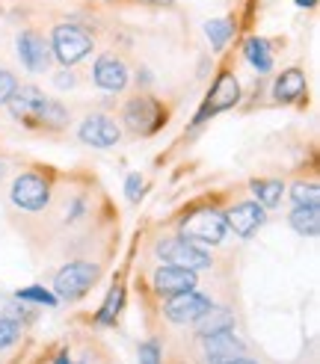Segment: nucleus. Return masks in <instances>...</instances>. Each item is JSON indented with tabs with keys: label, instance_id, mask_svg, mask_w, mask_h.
Here are the masks:
<instances>
[{
	"label": "nucleus",
	"instance_id": "nucleus-21",
	"mask_svg": "<svg viewBox=\"0 0 320 364\" xmlns=\"http://www.w3.org/2000/svg\"><path fill=\"white\" fill-rule=\"evenodd\" d=\"M36 124L48 127V131H63V127L68 124V110L60 104V101H45V107L39 110V119H36Z\"/></svg>",
	"mask_w": 320,
	"mask_h": 364
},
{
	"label": "nucleus",
	"instance_id": "nucleus-35",
	"mask_svg": "<svg viewBox=\"0 0 320 364\" xmlns=\"http://www.w3.org/2000/svg\"><path fill=\"white\" fill-rule=\"evenodd\" d=\"M57 364H71V361H68V355H60V358H57Z\"/></svg>",
	"mask_w": 320,
	"mask_h": 364
},
{
	"label": "nucleus",
	"instance_id": "nucleus-1",
	"mask_svg": "<svg viewBox=\"0 0 320 364\" xmlns=\"http://www.w3.org/2000/svg\"><path fill=\"white\" fill-rule=\"evenodd\" d=\"M92 48H95L92 36L78 24H57L50 33V53L63 65H75V63L86 60L89 53H92Z\"/></svg>",
	"mask_w": 320,
	"mask_h": 364
},
{
	"label": "nucleus",
	"instance_id": "nucleus-19",
	"mask_svg": "<svg viewBox=\"0 0 320 364\" xmlns=\"http://www.w3.org/2000/svg\"><path fill=\"white\" fill-rule=\"evenodd\" d=\"M270 42L267 39H249L243 45V57L249 60V65H252L258 75H267V71L273 68V53H270Z\"/></svg>",
	"mask_w": 320,
	"mask_h": 364
},
{
	"label": "nucleus",
	"instance_id": "nucleus-25",
	"mask_svg": "<svg viewBox=\"0 0 320 364\" xmlns=\"http://www.w3.org/2000/svg\"><path fill=\"white\" fill-rule=\"evenodd\" d=\"M18 338H21V323L0 317V350H9L12 343H18Z\"/></svg>",
	"mask_w": 320,
	"mask_h": 364
},
{
	"label": "nucleus",
	"instance_id": "nucleus-17",
	"mask_svg": "<svg viewBox=\"0 0 320 364\" xmlns=\"http://www.w3.org/2000/svg\"><path fill=\"white\" fill-rule=\"evenodd\" d=\"M273 95H276V101H282V104L299 101L302 95H306V75H302L299 68L282 71L279 80H276V86H273Z\"/></svg>",
	"mask_w": 320,
	"mask_h": 364
},
{
	"label": "nucleus",
	"instance_id": "nucleus-11",
	"mask_svg": "<svg viewBox=\"0 0 320 364\" xmlns=\"http://www.w3.org/2000/svg\"><path fill=\"white\" fill-rule=\"evenodd\" d=\"M267 223V210L258 202H240L231 210H225V225L238 234V237L249 240L252 234Z\"/></svg>",
	"mask_w": 320,
	"mask_h": 364
},
{
	"label": "nucleus",
	"instance_id": "nucleus-32",
	"mask_svg": "<svg viewBox=\"0 0 320 364\" xmlns=\"http://www.w3.org/2000/svg\"><path fill=\"white\" fill-rule=\"evenodd\" d=\"M225 364H258V361L249 358V355H238V358H231V361H225Z\"/></svg>",
	"mask_w": 320,
	"mask_h": 364
},
{
	"label": "nucleus",
	"instance_id": "nucleus-18",
	"mask_svg": "<svg viewBox=\"0 0 320 364\" xmlns=\"http://www.w3.org/2000/svg\"><path fill=\"white\" fill-rule=\"evenodd\" d=\"M288 220H291V228L299 234V237H317V231H320V208L317 205H297Z\"/></svg>",
	"mask_w": 320,
	"mask_h": 364
},
{
	"label": "nucleus",
	"instance_id": "nucleus-23",
	"mask_svg": "<svg viewBox=\"0 0 320 364\" xmlns=\"http://www.w3.org/2000/svg\"><path fill=\"white\" fill-rule=\"evenodd\" d=\"M205 33H208V39H210V48L213 50H223L225 42L235 36V24H231L228 18H217V21H208L205 24Z\"/></svg>",
	"mask_w": 320,
	"mask_h": 364
},
{
	"label": "nucleus",
	"instance_id": "nucleus-16",
	"mask_svg": "<svg viewBox=\"0 0 320 364\" xmlns=\"http://www.w3.org/2000/svg\"><path fill=\"white\" fill-rule=\"evenodd\" d=\"M193 326H196V335H199V338H208V335H217V332L235 329V314H231L225 305H210L199 320H193Z\"/></svg>",
	"mask_w": 320,
	"mask_h": 364
},
{
	"label": "nucleus",
	"instance_id": "nucleus-26",
	"mask_svg": "<svg viewBox=\"0 0 320 364\" xmlns=\"http://www.w3.org/2000/svg\"><path fill=\"white\" fill-rule=\"evenodd\" d=\"M291 198H294V205H317L320 202L317 184H294L291 187Z\"/></svg>",
	"mask_w": 320,
	"mask_h": 364
},
{
	"label": "nucleus",
	"instance_id": "nucleus-5",
	"mask_svg": "<svg viewBox=\"0 0 320 364\" xmlns=\"http://www.w3.org/2000/svg\"><path fill=\"white\" fill-rule=\"evenodd\" d=\"M181 231H184V237L193 240V243H210V246H217L223 243L225 237V213L220 210H199V213H190L187 220L181 223Z\"/></svg>",
	"mask_w": 320,
	"mask_h": 364
},
{
	"label": "nucleus",
	"instance_id": "nucleus-12",
	"mask_svg": "<svg viewBox=\"0 0 320 364\" xmlns=\"http://www.w3.org/2000/svg\"><path fill=\"white\" fill-rule=\"evenodd\" d=\"M92 80L95 86L107 89V92H122L128 86V65L116 53H101L92 68Z\"/></svg>",
	"mask_w": 320,
	"mask_h": 364
},
{
	"label": "nucleus",
	"instance_id": "nucleus-7",
	"mask_svg": "<svg viewBox=\"0 0 320 364\" xmlns=\"http://www.w3.org/2000/svg\"><path fill=\"white\" fill-rule=\"evenodd\" d=\"M12 202L21 208V210H45L50 205V187L42 175L36 172H24L12 181Z\"/></svg>",
	"mask_w": 320,
	"mask_h": 364
},
{
	"label": "nucleus",
	"instance_id": "nucleus-20",
	"mask_svg": "<svg viewBox=\"0 0 320 364\" xmlns=\"http://www.w3.org/2000/svg\"><path fill=\"white\" fill-rule=\"evenodd\" d=\"M252 196H255V202L261 205V208H276L279 202H282V181H273V178H258V181H252Z\"/></svg>",
	"mask_w": 320,
	"mask_h": 364
},
{
	"label": "nucleus",
	"instance_id": "nucleus-15",
	"mask_svg": "<svg viewBox=\"0 0 320 364\" xmlns=\"http://www.w3.org/2000/svg\"><path fill=\"white\" fill-rule=\"evenodd\" d=\"M205 341V358L208 364H225L238 355H246V343L235 335V332H217V335H208Z\"/></svg>",
	"mask_w": 320,
	"mask_h": 364
},
{
	"label": "nucleus",
	"instance_id": "nucleus-8",
	"mask_svg": "<svg viewBox=\"0 0 320 364\" xmlns=\"http://www.w3.org/2000/svg\"><path fill=\"white\" fill-rule=\"evenodd\" d=\"M80 142L92 145V149H113V145L122 139V127L104 113H92L86 116L83 124L78 127Z\"/></svg>",
	"mask_w": 320,
	"mask_h": 364
},
{
	"label": "nucleus",
	"instance_id": "nucleus-29",
	"mask_svg": "<svg viewBox=\"0 0 320 364\" xmlns=\"http://www.w3.org/2000/svg\"><path fill=\"white\" fill-rule=\"evenodd\" d=\"M124 196H128L131 202H139V198H142V175L139 172L128 175V181H124Z\"/></svg>",
	"mask_w": 320,
	"mask_h": 364
},
{
	"label": "nucleus",
	"instance_id": "nucleus-28",
	"mask_svg": "<svg viewBox=\"0 0 320 364\" xmlns=\"http://www.w3.org/2000/svg\"><path fill=\"white\" fill-rule=\"evenodd\" d=\"M139 364H160V347H157V341L139 343Z\"/></svg>",
	"mask_w": 320,
	"mask_h": 364
},
{
	"label": "nucleus",
	"instance_id": "nucleus-24",
	"mask_svg": "<svg viewBox=\"0 0 320 364\" xmlns=\"http://www.w3.org/2000/svg\"><path fill=\"white\" fill-rule=\"evenodd\" d=\"M18 302H36V305H48V308H57V296L50 294V290L39 287V284H33V287H24V290H18Z\"/></svg>",
	"mask_w": 320,
	"mask_h": 364
},
{
	"label": "nucleus",
	"instance_id": "nucleus-22",
	"mask_svg": "<svg viewBox=\"0 0 320 364\" xmlns=\"http://www.w3.org/2000/svg\"><path fill=\"white\" fill-rule=\"evenodd\" d=\"M122 302H124V290H122V287H113L110 294H107V299H104V305H101V311L95 314V323H101V326H113L116 317H119V311H122Z\"/></svg>",
	"mask_w": 320,
	"mask_h": 364
},
{
	"label": "nucleus",
	"instance_id": "nucleus-6",
	"mask_svg": "<svg viewBox=\"0 0 320 364\" xmlns=\"http://www.w3.org/2000/svg\"><path fill=\"white\" fill-rule=\"evenodd\" d=\"M240 101V83H238V77L231 75V71H223V75L217 77V83H213V89H210V95L205 98V104H202V110L196 113V124H202V122H208V119H213L217 113H223V110H231Z\"/></svg>",
	"mask_w": 320,
	"mask_h": 364
},
{
	"label": "nucleus",
	"instance_id": "nucleus-27",
	"mask_svg": "<svg viewBox=\"0 0 320 364\" xmlns=\"http://www.w3.org/2000/svg\"><path fill=\"white\" fill-rule=\"evenodd\" d=\"M15 86H18V80H15V75L6 68V65H0V107H4L9 98H12V92H15Z\"/></svg>",
	"mask_w": 320,
	"mask_h": 364
},
{
	"label": "nucleus",
	"instance_id": "nucleus-10",
	"mask_svg": "<svg viewBox=\"0 0 320 364\" xmlns=\"http://www.w3.org/2000/svg\"><path fill=\"white\" fill-rule=\"evenodd\" d=\"M210 305H213L210 296H202V294H196V290H187V294H175V296L166 299L164 314L178 326H187L193 320H199Z\"/></svg>",
	"mask_w": 320,
	"mask_h": 364
},
{
	"label": "nucleus",
	"instance_id": "nucleus-13",
	"mask_svg": "<svg viewBox=\"0 0 320 364\" xmlns=\"http://www.w3.org/2000/svg\"><path fill=\"white\" fill-rule=\"evenodd\" d=\"M154 290L160 296H175V294H187V290H196V272L193 269H184V267H172V264H166V267H160L157 272H154Z\"/></svg>",
	"mask_w": 320,
	"mask_h": 364
},
{
	"label": "nucleus",
	"instance_id": "nucleus-14",
	"mask_svg": "<svg viewBox=\"0 0 320 364\" xmlns=\"http://www.w3.org/2000/svg\"><path fill=\"white\" fill-rule=\"evenodd\" d=\"M45 101L48 98L42 95L39 86H15V92L6 101V107H9L12 119H18V122H36V119H39V110L45 107Z\"/></svg>",
	"mask_w": 320,
	"mask_h": 364
},
{
	"label": "nucleus",
	"instance_id": "nucleus-3",
	"mask_svg": "<svg viewBox=\"0 0 320 364\" xmlns=\"http://www.w3.org/2000/svg\"><path fill=\"white\" fill-rule=\"evenodd\" d=\"M154 252H157V258H164L166 264L184 267V269H193V272L210 267V255L199 243L187 240L184 234H181V237H164V240H157V249Z\"/></svg>",
	"mask_w": 320,
	"mask_h": 364
},
{
	"label": "nucleus",
	"instance_id": "nucleus-2",
	"mask_svg": "<svg viewBox=\"0 0 320 364\" xmlns=\"http://www.w3.org/2000/svg\"><path fill=\"white\" fill-rule=\"evenodd\" d=\"M98 279H101V267L95 261H71L57 272V279H53V290H57V299L75 302Z\"/></svg>",
	"mask_w": 320,
	"mask_h": 364
},
{
	"label": "nucleus",
	"instance_id": "nucleus-33",
	"mask_svg": "<svg viewBox=\"0 0 320 364\" xmlns=\"http://www.w3.org/2000/svg\"><path fill=\"white\" fill-rule=\"evenodd\" d=\"M317 0H297V6H314Z\"/></svg>",
	"mask_w": 320,
	"mask_h": 364
},
{
	"label": "nucleus",
	"instance_id": "nucleus-4",
	"mask_svg": "<svg viewBox=\"0 0 320 364\" xmlns=\"http://www.w3.org/2000/svg\"><path fill=\"white\" fill-rule=\"evenodd\" d=\"M122 122H124V127H128L131 134L149 136V134H154L157 127L166 122V113H164V107H160L151 95H137V98H131L128 104H124Z\"/></svg>",
	"mask_w": 320,
	"mask_h": 364
},
{
	"label": "nucleus",
	"instance_id": "nucleus-31",
	"mask_svg": "<svg viewBox=\"0 0 320 364\" xmlns=\"http://www.w3.org/2000/svg\"><path fill=\"white\" fill-rule=\"evenodd\" d=\"M137 4H146V6H175V0H137Z\"/></svg>",
	"mask_w": 320,
	"mask_h": 364
},
{
	"label": "nucleus",
	"instance_id": "nucleus-34",
	"mask_svg": "<svg viewBox=\"0 0 320 364\" xmlns=\"http://www.w3.org/2000/svg\"><path fill=\"white\" fill-rule=\"evenodd\" d=\"M4 172H6V163H4V157H0V178H4Z\"/></svg>",
	"mask_w": 320,
	"mask_h": 364
},
{
	"label": "nucleus",
	"instance_id": "nucleus-9",
	"mask_svg": "<svg viewBox=\"0 0 320 364\" xmlns=\"http://www.w3.org/2000/svg\"><path fill=\"white\" fill-rule=\"evenodd\" d=\"M18 57H21L27 71H33V75H45V71L50 68V42L42 33L24 30L21 36H18Z\"/></svg>",
	"mask_w": 320,
	"mask_h": 364
},
{
	"label": "nucleus",
	"instance_id": "nucleus-30",
	"mask_svg": "<svg viewBox=\"0 0 320 364\" xmlns=\"http://www.w3.org/2000/svg\"><path fill=\"white\" fill-rule=\"evenodd\" d=\"M53 83H57L60 89H71V86H75V75H71V71H68V75H57V77H53Z\"/></svg>",
	"mask_w": 320,
	"mask_h": 364
}]
</instances>
